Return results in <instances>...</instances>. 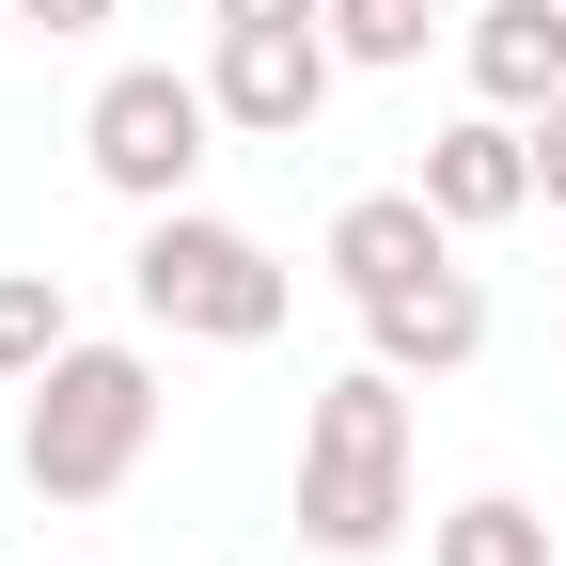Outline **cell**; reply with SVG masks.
Listing matches in <instances>:
<instances>
[{
  "mask_svg": "<svg viewBox=\"0 0 566 566\" xmlns=\"http://www.w3.org/2000/svg\"><path fill=\"white\" fill-rule=\"evenodd\" d=\"M331 17H300V32H221L205 48V95H221V126L237 142H315V111H331Z\"/></svg>",
  "mask_w": 566,
  "mask_h": 566,
  "instance_id": "cell-5",
  "label": "cell"
},
{
  "mask_svg": "<svg viewBox=\"0 0 566 566\" xmlns=\"http://www.w3.org/2000/svg\"><path fill=\"white\" fill-rule=\"evenodd\" d=\"M520 126H535V189H551V221H566V95H551V111H520Z\"/></svg>",
  "mask_w": 566,
  "mask_h": 566,
  "instance_id": "cell-14",
  "label": "cell"
},
{
  "mask_svg": "<svg viewBox=\"0 0 566 566\" xmlns=\"http://www.w3.org/2000/svg\"><path fill=\"white\" fill-rule=\"evenodd\" d=\"M409 189L441 205L457 237H504V221H535V205H551V189H535V126H520V111H488V95H472L441 142H424V174H409Z\"/></svg>",
  "mask_w": 566,
  "mask_h": 566,
  "instance_id": "cell-6",
  "label": "cell"
},
{
  "mask_svg": "<svg viewBox=\"0 0 566 566\" xmlns=\"http://www.w3.org/2000/svg\"><path fill=\"white\" fill-rule=\"evenodd\" d=\"M221 32H300V17H331V0H205Z\"/></svg>",
  "mask_w": 566,
  "mask_h": 566,
  "instance_id": "cell-15",
  "label": "cell"
},
{
  "mask_svg": "<svg viewBox=\"0 0 566 566\" xmlns=\"http://www.w3.org/2000/svg\"><path fill=\"white\" fill-rule=\"evenodd\" d=\"M424 566H551V520L520 488H472L457 520H424Z\"/></svg>",
  "mask_w": 566,
  "mask_h": 566,
  "instance_id": "cell-10",
  "label": "cell"
},
{
  "mask_svg": "<svg viewBox=\"0 0 566 566\" xmlns=\"http://www.w3.org/2000/svg\"><path fill=\"white\" fill-rule=\"evenodd\" d=\"M424 268H457V221L424 189H346L331 205V283L346 300H394V283H424Z\"/></svg>",
  "mask_w": 566,
  "mask_h": 566,
  "instance_id": "cell-7",
  "label": "cell"
},
{
  "mask_svg": "<svg viewBox=\"0 0 566 566\" xmlns=\"http://www.w3.org/2000/svg\"><path fill=\"white\" fill-rule=\"evenodd\" d=\"M394 535H409V378L394 363H346L300 409V551L378 566Z\"/></svg>",
  "mask_w": 566,
  "mask_h": 566,
  "instance_id": "cell-1",
  "label": "cell"
},
{
  "mask_svg": "<svg viewBox=\"0 0 566 566\" xmlns=\"http://www.w3.org/2000/svg\"><path fill=\"white\" fill-rule=\"evenodd\" d=\"M158 457V363L142 346H63L17 409V472L32 504H111V488Z\"/></svg>",
  "mask_w": 566,
  "mask_h": 566,
  "instance_id": "cell-2",
  "label": "cell"
},
{
  "mask_svg": "<svg viewBox=\"0 0 566 566\" xmlns=\"http://www.w3.org/2000/svg\"><path fill=\"white\" fill-rule=\"evenodd\" d=\"M63 346H80V315H63V268H0V378H48Z\"/></svg>",
  "mask_w": 566,
  "mask_h": 566,
  "instance_id": "cell-11",
  "label": "cell"
},
{
  "mask_svg": "<svg viewBox=\"0 0 566 566\" xmlns=\"http://www.w3.org/2000/svg\"><path fill=\"white\" fill-rule=\"evenodd\" d=\"M441 17H457V0H331V48H346V63H424Z\"/></svg>",
  "mask_w": 566,
  "mask_h": 566,
  "instance_id": "cell-12",
  "label": "cell"
},
{
  "mask_svg": "<svg viewBox=\"0 0 566 566\" xmlns=\"http://www.w3.org/2000/svg\"><path fill=\"white\" fill-rule=\"evenodd\" d=\"M17 32H48V48H80V32H111V0H17Z\"/></svg>",
  "mask_w": 566,
  "mask_h": 566,
  "instance_id": "cell-13",
  "label": "cell"
},
{
  "mask_svg": "<svg viewBox=\"0 0 566 566\" xmlns=\"http://www.w3.org/2000/svg\"><path fill=\"white\" fill-rule=\"evenodd\" d=\"M126 283H142V315L189 331V346H268L283 300H300V268H283L252 221H205V205H142Z\"/></svg>",
  "mask_w": 566,
  "mask_h": 566,
  "instance_id": "cell-3",
  "label": "cell"
},
{
  "mask_svg": "<svg viewBox=\"0 0 566 566\" xmlns=\"http://www.w3.org/2000/svg\"><path fill=\"white\" fill-rule=\"evenodd\" d=\"M472 95L488 111H551L566 95V0H472Z\"/></svg>",
  "mask_w": 566,
  "mask_h": 566,
  "instance_id": "cell-9",
  "label": "cell"
},
{
  "mask_svg": "<svg viewBox=\"0 0 566 566\" xmlns=\"http://www.w3.org/2000/svg\"><path fill=\"white\" fill-rule=\"evenodd\" d=\"M80 158L111 205H189V174L221 158V95L174 80V63H111L95 111H80Z\"/></svg>",
  "mask_w": 566,
  "mask_h": 566,
  "instance_id": "cell-4",
  "label": "cell"
},
{
  "mask_svg": "<svg viewBox=\"0 0 566 566\" xmlns=\"http://www.w3.org/2000/svg\"><path fill=\"white\" fill-rule=\"evenodd\" d=\"M363 363H394V378L488 363V283L472 268H424V283H394V300H363Z\"/></svg>",
  "mask_w": 566,
  "mask_h": 566,
  "instance_id": "cell-8",
  "label": "cell"
},
{
  "mask_svg": "<svg viewBox=\"0 0 566 566\" xmlns=\"http://www.w3.org/2000/svg\"><path fill=\"white\" fill-rule=\"evenodd\" d=\"M551 268H566V221H551Z\"/></svg>",
  "mask_w": 566,
  "mask_h": 566,
  "instance_id": "cell-16",
  "label": "cell"
}]
</instances>
